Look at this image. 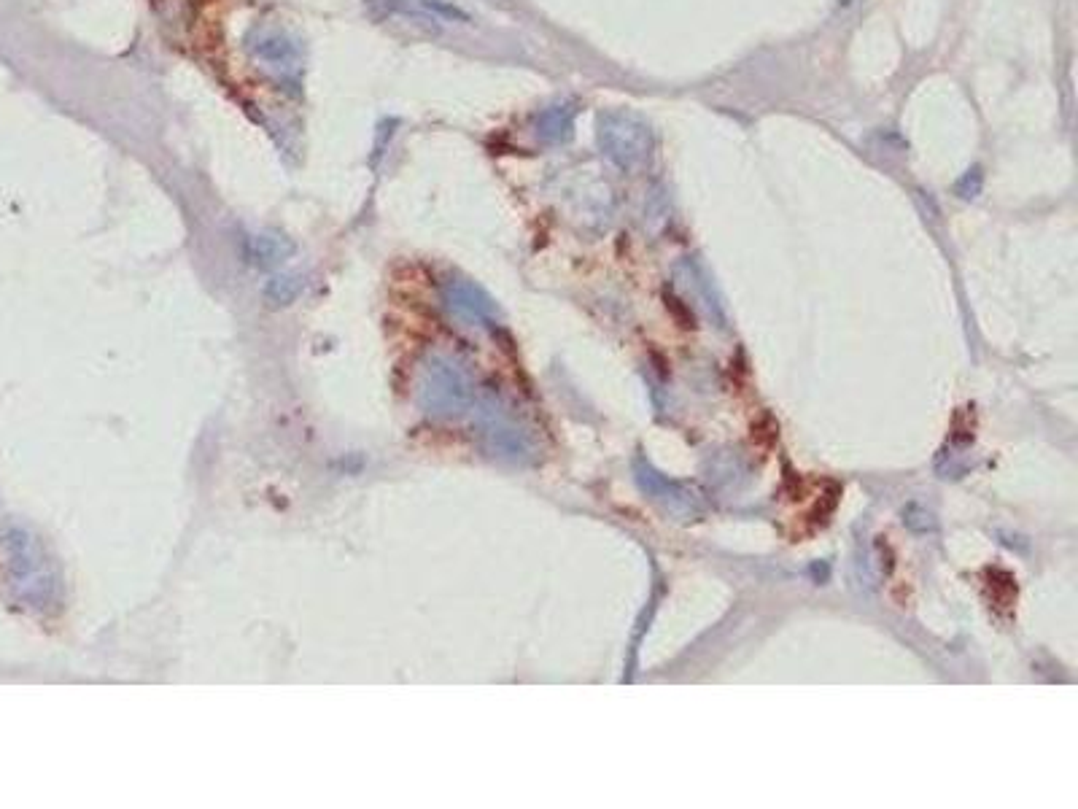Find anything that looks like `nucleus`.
<instances>
[{"instance_id":"nucleus-2","label":"nucleus","mask_w":1078,"mask_h":809,"mask_svg":"<svg viewBox=\"0 0 1078 809\" xmlns=\"http://www.w3.org/2000/svg\"><path fill=\"white\" fill-rule=\"evenodd\" d=\"M601 143L615 157H634L650 152V138L642 125L628 116H607L601 119Z\"/></svg>"},{"instance_id":"nucleus-1","label":"nucleus","mask_w":1078,"mask_h":809,"mask_svg":"<svg viewBox=\"0 0 1078 809\" xmlns=\"http://www.w3.org/2000/svg\"><path fill=\"white\" fill-rule=\"evenodd\" d=\"M248 52L254 54L262 68L275 81L286 87H297L302 76V54L292 36H286L281 27L257 25L248 33Z\"/></svg>"},{"instance_id":"nucleus-3","label":"nucleus","mask_w":1078,"mask_h":809,"mask_svg":"<svg viewBox=\"0 0 1078 809\" xmlns=\"http://www.w3.org/2000/svg\"><path fill=\"white\" fill-rule=\"evenodd\" d=\"M572 116H575V111L569 106L550 108V111L539 116V135L545 141H561L572 130Z\"/></svg>"}]
</instances>
